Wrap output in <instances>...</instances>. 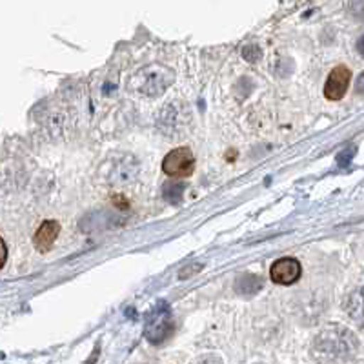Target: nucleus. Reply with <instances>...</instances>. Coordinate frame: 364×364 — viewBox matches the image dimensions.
<instances>
[{
	"label": "nucleus",
	"instance_id": "nucleus-1",
	"mask_svg": "<svg viewBox=\"0 0 364 364\" xmlns=\"http://www.w3.org/2000/svg\"><path fill=\"white\" fill-rule=\"evenodd\" d=\"M353 350H355V337L343 328L326 330L315 341V353L326 360L344 359L352 355Z\"/></svg>",
	"mask_w": 364,
	"mask_h": 364
},
{
	"label": "nucleus",
	"instance_id": "nucleus-2",
	"mask_svg": "<svg viewBox=\"0 0 364 364\" xmlns=\"http://www.w3.org/2000/svg\"><path fill=\"white\" fill-rule=\"evenodd\" d=\"M171 82H173V73L170 70L162 66H149L133 77L132 90L146 97H159L168 90Z\"/></svg>",
	"mask_w": 364,
	"mask_h": 364
},
{
	"label": "nucleus",
	"instance_id": "nucleus-3",
	"mask_svg": "<svg viewBox=\"0 0 364 364\" xmlns=\"http://www.w3.org/2000/svg\"><path fill=\"white\" fill-rule=\"evenodd\" d=\"M173 333V318L170 308L164 302H159L154 310L146 315V337L149 343L162 344Z\"/></svg>",
	"mask_w": 364,
	"mask_h": 364
},
{
	"label": "nucleus",
	"instance_id": "nucleus-4",
	"mask_svg": "<svg viewBox=\"0 0 364 364\" xmlns=\"http://www.w3.org/2000/svg\"><path fill=\"white\" fill-rule=\"evenodd\" d=\"M162 170L171 178L190 177L195 170V157L190 148H177L166 155L162 161Z\"/></svg>",
	"mask_w": 364,
	"mask_h": 364
},
{
	"label": "nucleus",
	"instance_id": "nucleus-5",
	"mask_svg": "<svg viewBox=\"0 0 364 364\" xmlns=\"http://www.w3.org/2000/svg\"><path fill=\"white\" fill-rule=\"evenodd\" d=\"M301 262L297 259H291V257H284V259L273 262L272 269H269V277L277 284H294L301 279Z\"/></svg>",
	"mask_w": 364,
	"mask_h": 364
},
{
	"label": "nucleus",
	"instance_id": "nucleus-6",
	"mask_svg": "<svg viewBox=\"0 0 364 364\" xmlns=\"http://www.w3.org/2000/svg\"><path fill=\"white\" fill-rule=\"evenodd\" d=\"M350 70L346 66H337L330 71L328 80L324 84V97L328 100H341L350 86Z\"/></svg>",
	"mask_w": 364,
	"mask_h": 364
},
{
	"label": "nucleus",
	"instance_id": "nucleus-7",
	"mask_svg": "<svg viewBox=\"0 0 364 364\" xmlns=\"http://www.w3.org/2000/svg\"><path fill=\"white\" fill-rule=\"evenodd\" d=\"M58 233H60L58 223H55V220H46V223L38 228L37 233H35V248L42 253L50 252L51 246H53L55 240H57Z\"/></svg>",
	"mask_w": 364,
	"mask_h": 364
},
{
	"label": "nucleus",
	"instance_id": "nucleus-8",
	"mask_svg": "<svg viewBox=\"0 0 364 364\" xmlns=\"http://www.w3.org/2000/svg\"><path fill=\"white\" fill-rule=\"evenodd\" d=\"M346 311L352 317L353 323L364 328V288L353 291L346 302Z\"/></svg>",
	"mask_w": 364,
	"mask_h": 364
},
{
	"label": "nucleus",
	"instance_id": "nucleus-9",
	"mask_svg": "<svg viewBox=\"0 0 364 364\" xmlns=\"http://www.w3.org/2000/svg\"><path fill=\"white\" fill-rule=\"evenodd\" d=\"M262 288V279L253 273H245L240 275L235 282V291L239 295H255Z\"/></svg>",
	"mask_w": 364,
	"mask_h": 364
},
{
	"label": "nucleus",
	"instance_id": "nucleus-10",
	"mask_svg": "<svg viewBox=\"0 0 364 364\" xmlns=\"http://www.w3.org/2000/svg\"><path fill=\"white\" fill-rule=\"evenodd\" d=\"M184 190H186V184L181 181H170L166 182L164 188H162V193H164L166 203L173 204V206H178L184 199Z\"/></svg>",
	"mask_w": 364,
	"mask_h": 364
},
{
	"label": "nucleus",
	"instance_id": "nucleus-11",
	"mask_svg": "<svg viewBox=\"0 0 364 364\" xmlns=\"http://www.w3.org/2000/svg\"><path fill=\"white\" fill-rule=\"evenodd\" d=\"M242 57H245L248 63H257V60L262 57V53L257 46H246L245 50H242Z\"/></svg>",
	"mask_w": 364,
	"mask_h": 364
},
{
	"label": "nucleus",
	"instance_id": "nucleus-12",
	"mask_svg": "<svg viewBox=\"0 0 364 364\" xmlns=\"http://www.w3.org/2000/svg\"><path fill=\"white\" fill-rule=\"evenodd\" d=\"M353 155H355V148L344 149L343 154L337 155V162H339V166H348L350 164V161H352Z\"/></svg>",
	"mask_w": 364,
	"mask_h": 364
},
{
	"label": "nucleus",
	"instance_id": "nucleus-13",
	"mask_svg": "<svg viewBox=\"0 0 364 364\" xmlns=\"http://www.w3.org/2000/svg\"><path fill=\"white\" fill-rule=\"evenodd\" d=\"M6 259H8V248H6V242L0 237V268L6 264Z\"/></svg>",
	"mask_w": 364,
	"mask_h": 364
},
{
	"label": "nucleus",
	"instance_id": "nucleus-14",
	"mask_svg": "<svg viewBox=\"0 0 364 364\" xmlns=\"http://www.w3.org/2000/svg\"><path fill=\"white\" fill-rule=\"evenodd\" d=\"M355 90L359 91V93H363L364 91V71L363 73L359 75V77H357V82H355Z\"/></svg>",
	"mask_w": 364,
	"mask_h": 364
},
{
	"label": "nucleus",
	"instance_id": "nucleus-15",
	"mask_svg": "<svg viewBox=\"0 0 364 364\" xmlns=\"http://www.w3.org/2000/svg\"><path fill=\"white\" fill-rule=\"evenodd\" d=\"M357 51H359L360 55H364V35L357 41Z\"/></svg>",
	"mask_w": 364,
	"mask_h": 364
}]
</instances>
